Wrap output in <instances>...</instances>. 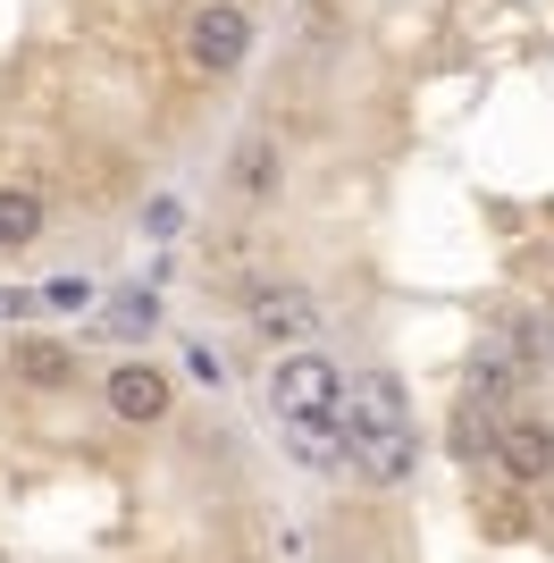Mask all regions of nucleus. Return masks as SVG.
I'll use <instances>...</instances> for the list:
<instances>
[{
  "label": "nucleus",
  "mask_w": 554,
  "mask_h": 563,
  "mask_svg": "<svg viewBox=\"0 0 554 563\" xmlns=\"http://www.w3.org/2000/svg\"><path fill=\"white\" fill-rule=\"evenodd\" d=\"M345 438H353V471L362 479H378V488H403L412 479V454H420V438H412V396H403V378L395 371H362V378H345Z\"/></svg>",
  "instance_id": "nucleus-1"
},
{
  "label": "nucleus",
  "mask_w": 554,
  "mask_h": 563,
  "mask_svg": "<svg viewBox=\"0 0 554 563\" xmlns=\"http://www.w3.org/2000/svg\"><path fill=\"white\" fill-rule=\"evenodd\" d=\"M253 43H261V25H253V9H244V0H193V9H185V25H177V59L202 76V85L244 76Z\"/></svg>",
  "instance_id": "nucleus-2"
},
{
  "label": "nucleus",
  "mask_w": 554,
  "mask_h": 563,
  "mask_svg": "<svg viewBox=\"0 0 554 563\" xmlns=\"http://www.w3.org/2000/svg\"><path fill=\"white\" fill-rule=\"evenodd\" d=\"M269 412L286 429H302V421H336L345 412V371L328 362V353H277V378H269Z\"/></svg>",
  "instance_id": "nucleus-3"
},
{
  "label": "nucleus",
  "mask_w": 554,
  "mask_h": 563,
  "mask_svg": "<svg viewBox=\"0 0 554 563\" xmlns=\"http://www.w3.org/2000/svg\"><path fill=\"white\" fill-rule=\"evenodd\" d=\"M101 404H110L126 429H160L168 404H177V378H168L152 353H126V362H110V371H101Z\"/></svg>",
  "instance_id": "nucleus-4"
},
{
  "label": "nucleus",
  "mask_w": 554,
  "mask_h": 563,
  "mask_svg": "<svg viewBox=\"0 0 554 563\" xmlns=\"http://www.w3.org/2000/svg\"><path fill=\"white\" fill-rule=\"evenodd\" d=\"M244 320H253V336H269V345H311V336H320V295H311V286H295V278H261L253 295H244Z\"/></svg>",
  "instance_id": "nucleus-5"
},
{
  "label": "nucleus",
  "mask_w": 554,
  "mask_h": 563,
  "mask_svg": "<svg viewBox=\"0 0 554 563\" xmlns=\"http://www.w3.org/2000/svg\"><path fill=\"white\" fill-rule=\"evenodd\" d=\"M487 463L505 471L512 488H538V479H554V429H546V421H505Z\"/></svg>",
  "instance_id": "nucleus-6"
},
{
  "label": "nucleus",
  "mask_w": 554,
  "mask_h": 563,
  "mask_svg": "<svg viewBox=\"0 0 554 563\" xmlns=\"http://www.w3.org/2000/svg\"><path fill=\"white\" fill-rule=\"evenodd\" d=\"M228 186L244 194V202H277V186H286V152H277V135H244V143H235Z\"/></svg>",
  "instance_id": "nucleus-7"
},
{
  "label": "nucleus",
  "mask_w": 554,
  "mask_h": 563,
  "mask_svg": "<svg viewBox=\"0 0 554 563\" xmlns=\"http://www.w3.org/2000/svg\"><path fill=\"white\" fill-rule=\"evenodd\" d=\"M9 378H25V387H76V353L59 345V336H25L18 353H9Z\"/></svg>",
  "instance_id": "nucleus-8"
},
{
  "label": "nucleus",
  "mask_w": 554,
  "mask_h": 563,
  "mask_svg": "<svg viewBox=\"0 0 554 563\" xmlns=\"http://www.w3.org/2000/svg\"><path fill=\"white\" fill-rule=\"evenodd\" d=\"M43 219H51V202H43L34 186H0V253L43 244Z\"/></svg>",
  "instance_id": "nucleus-9"
},
{
  "label": "nucleus",
  "mask_w": 554,
  "mask_h": 563,
  "mask_svg": "<svg viewBox=\"0 0 554 563\" xmlns=\"http://www.w3.org/2000/svg\"><path fill=\"white\" fill-rule=\"evenodd\" d=\"M286 438H295V463H302V471H345V463H353L345 421H302V429H286Z\"/></svg>",
  "instance_id": "nucleus-10"
},
{
  "label": "nucleus",
  "mask_w": 554,
  "mask_h": 563,
  "mask_svg": "<svg viewBox=\"0 0 554 563\" xmlns=\"http://www.w3.org/2000/svg\"><path fill=\"white\" fill-rule=\"evenodd\" d=\"M110 329L118 336H152V329H160V295H143V286L110 295Z\"/></svg>",
  "instance_id": "nucleus-11"
},
{
  "label": "nucleus",
  "mask_w": 554,
  "mask_h": 563,
  "mask_svg": "<svg viewBox=\"0 0 554 563\" xmlns=\"http://www.w3.org/2000/svg\"><path fill=\"white\" fill-rule=\"evenodd\" d=\"M454 454H462V463H487V454H496V421L470 412V396L454 404Z\"/></svg>",
  "instance_id": "nucleus-12"
},
{
  "label": "nucleus",
  "mask_w": 554,
  "mask_h": 563,
  "mask_svg": "<svg viewBox=\"0 0 554 563\" xmlns=\"http://www.w3.org/2000/svg\"><path fill=\"white\" fill-rule=\"evenodd\" d=\"M185 371H193V378H210V387H219V353H210V345H185Z\"/></svg>",
  "instance_id": "nucleus-13"
},
{
  "label": "nucleus",
  "mask_w": 554,
  "mask_h": 563,
  "mask_svg": "<svg viewBox=\"0 0 554 563\" xmlns=\"http://www.w3.org/2000/svg\"><path fill=\"white\" fill-rule=\"evenodd\" d=\"M9 311H18V295H0V320H9Z\"/></svg>",
  "instance_id": "nucleus-14"
}]
</instances>
